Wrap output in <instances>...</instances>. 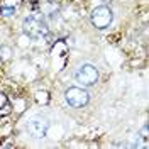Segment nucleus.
<instances>
[{"label": "nucleus", "instance_id": "1", "mask_svg": "<svg viewBox=\"0 0 149 149\" xmlns=\"http://www.w3.org/2000/svg\"><path fill=\"white\" fill-rule=\"evenodd\" d=\"M22 29H24L26 36L32 37V39H42L49 32L46 19L42 15H39V14H34V15H29V17L24 19Z\"/></svg>", "mask_w": 149, "mask_h": 149}, {"label": "nucleus", "instance_id": "2", "mask_svg": "<svg viewBox=\"0 0 149 149\" xmlns=\"http://www.w3.org/2000/svg\"><path fill=\"white\" fill-rule=\"evenodd\" d=\"M66 103L73 109H81L90 102V93L85 90L83 86H70L65 92Z\"/></svg>", "mask_w": 149, "mask_h": 149}, {"label": "nucleus", "instance_id": "3", "mask_svg": "<svg viewBox=\"0 0 149 149\" xmlns=\"http://www.w3.org/2000/svg\"><path fill=\"white\" fill-rule=\"evenodd\" d=\"M74 80L81 86H93L98 81V70L93 65H90V63L80 65L78 70L74 71Z\"/></svg>", "mask_w": 149, "mask_h": 149}, {"label": "nucleus", "instance_id": "4", "mask_svg": "<svg viewBox=\"0 0 149 149\" xmlns=\"http://www.w3.org/2000/svg\"><path fill=\"white\" fill-rule=\"evenodd\" d=\"M90 20H92L93 27L100 29V31H102V29H107L112 24V20H113V12H112L110 7L100 5V7H97V9L92 10Z\"/></svg>", "mask_w": 149, "mask_h": 149}, {"label": "nucleus", "instance_id": "5", "mask_svg": "<svg viewBox=\"0 0 149 149\" xmlns=\"http://www.w3.org/2000/svg\"><path fill=\"white\" fill-rule=\"evenodd\" d=\"M27 132L34 139H44L47 134V122L44 119H31L27 122Z\"/></svg>", "mask_w": 149, "mask_h": 149}, {"label": "nucleus", "instance_id": "6", "mask_svg": "<svg viewBox=\"0 0 149 149\" xmlns=\"http://www.w3.org/2000/svg\"><path fill=\"white\" fill-rule=\"evenodd\" d=\"M10 112H12V105H10L9 97L5 93L0 92V119L5 117V115H9Z\"/></svg>", "mask_w": 149, "mask_h": 149}]
</instances>
